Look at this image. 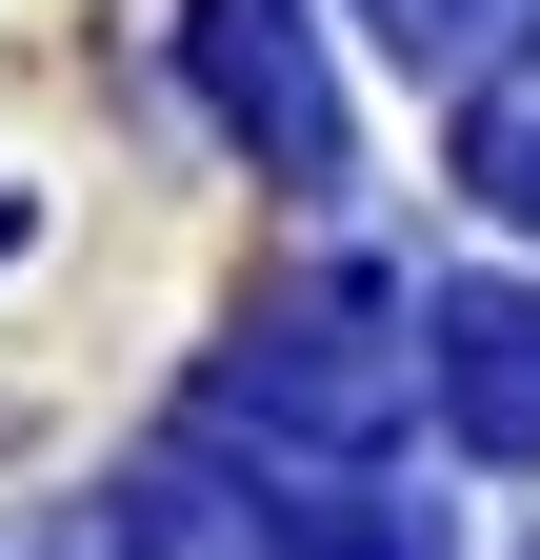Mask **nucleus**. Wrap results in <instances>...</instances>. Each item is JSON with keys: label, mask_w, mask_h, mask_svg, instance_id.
I'll return each instance as SVG.
<instances>
[]
</instances>
